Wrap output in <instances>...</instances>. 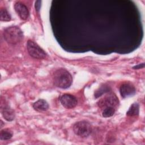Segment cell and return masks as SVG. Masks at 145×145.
<instances>
[{"mask_svg": "<svg viewBox=\"0 0 145 145\" xmlns=\"http://www.w3.org/2000/svg\"><path fill=\"white\" fill-rule=\"evenodd\" d=\"M53 80L55 86L63 89L69 88L72 82L71 74L63 69H59L54 72Z\"/></svg>", "mask_w": 145, "mask_h": 145, "instance_id": "6da1fadb", "label": "cell"}, {"mask_svg": "<svg viewBox=\"0 0 145 145\" xmlns=\"http://www.w3.org/2000/svg\"><path fill=\"white\" fill-rule=\"evenodd\" d=\"M3 36L8 44H16L22 40L23 37V33L18 27L12 26L5 29Z\"/></svg>", "mask_w": 145, "mask_h": 145, "instance_id": "7a4b0ae2", "label": "cell"}, {"mask_svg": "<svg viewBox=\"0 0 145 145\" xmlns=\"http://www.w3.org/2000/svg\"><path fill=\"white\" fill-rule=\"evenodd\" d=\"M73 130L76 135L84 138L88 136L91 134L92 131V126L87 121H81L74 124Z\"/></svg>", "mask_w": 145, "mask_h": 145, "instance_id": "3957f363", "label": "cell"}, {"mask_svg": "<svg viewBox=\"0 0 145 145\" xmlns=\"http://www.w3.org/2000/svg\"><path fill=\"white\" fill-rule=\"evenodd\" d=\"M27 49L29 54L34 58L43 59L46 56L45 52L32 40L27 41Z\"/></svg>", "mask_w": 145, "mask_h": 145, "instance_id": "277c9868", "label": "cell"}, {"mask_svg": "<svg viewBox=\"0 0 145 145\" xmlns=\"http://www.w3.org/2000/svg\"><path fill=\"white\" fill-rule=\"evenodd\" d=\"M119 101L116 95L113 93L107 94L104 97L99 101L97 105L103 109L107 106H112L116 108L118 105Z\"/></svg>", "mask_w": 145, "mask_h": 145, "instance_id": "5b68a950", "label": "cell"}, {"mask_svg": "<svg viewBox=\"0 0 145 145\" xmlns=\"http://www.w3.org/2000/svg\"><path fill=\"white\" fill-rule=\"evenodd\" d=\"M60 101L62 105L67 109L75 107L78 103L76 98L74 96L68 93L63 94L60 98Z\"/></svg>", "mask_w": 145, "mask_h": 145, "instance_id": "8992f818", "label": "cell"}, {"mask_svg": "<svg viewBox=\"0 0 145 145\" xmlns=\"http://www.w3.org/2000/svg\"><path fill=\"white\" fill-rule=\"evenodd\" d=\"M120 92L123 98H127L134 95L136 90L133 84L127 83L121 85L120 88Z\"/></svg>", "mask_w": 145, "mask_h": 145, "instance_id": "52a82bcc", "label": "cell"}, {"mask_svg": "<svg viewBox=\"0 0 145 145\" xmlns=\"http://www.w3.org/2000/svg\"><path fill=\"white\" fill-rule=\"evenodd\" d=\"M14 8L16 13L22 19L27 20L29 18V11L27 7L21 2H16L14 5Z\"/></svg>", "mask_w": 145, "mask_h": 145, "instance_id": "ba28073f", "label": "cell"}, {"mask_svg": "<svg viewBox=\"0 0 145 145\" xmlns=\"http://www.w3.org/2000/svg\"><path fill=\"white\" fill-rule=\"evenodd\" d=\"M33 108L38 112H45L49 108L48 103L44 99H39L33 104Z\"/></svg>", "mask_w": 145, "mask_h": 145, "instance_id": "9c48e42d", "label": "cell"}, {"mask_svg": "<svg viewBox=\"0 0 145 145\" xmlns=\"http://www.w3.org/2000/svg\"><path fill=\"white\" fill-rule=\"evenodd\" d=\"M2 116L6 120L11 121L15 118V113L12 109H10L8 107H6L2 110Z\"/></svg>", "mask_w": 145, "mask_h": 145, "instance_id": "30bf717a", "label": "cell"}, {"mask_svg": "<svg viewBox=\"0 0 145 145\" xmlns=\"http://www.w3.org/2000/svg\"><path fill=\"white\" fill-rule=\"evenodd\" d=\"M139 106L138 103H133L126 112V115L128 116H137L139 114Z\"/></svg>", "mask_w": 145, "mask_h": 145, "instance_id": "8fae6325", "label": "cell"}, {"mask_svg": "<svg viewBox=\"0 0 145 145\" xmlns=\"http://www.w3.org/2000/svg\"><path fill=\"white\" fill-rule=\"evenodd\" d=\"M13 133L8 129H5L1 130L0 132V139L1 140H8L12 137Z\"/></svg>", "mask_w": 145, "mask_h": 145, "instance_id": "7c38bea8", "label": "cell"}, {"mask_svg": "<svg viewBox=\"0 0 145 145\" xmlns=\"http://www.w3.org/2000/svg\"><path fill=\"white\" fill-rule=\"evenodd\" d=\"M115 110H116V108L112 106L105 107L103 109L102 116L105 118L110 117L114 114L115 112Z\"/></svg>", "mask_w": 145, "mask_h": 145, "instance_id": "4fadbf2b", "label": "cell"}, {"mask_svg": "<svg viewBox=\"0 0 145 145\" xmlns=\"http://www.w3.org/2000/svg\"><path fill=\"white\" fill-rule=\"evenodd\" d=\"M11 15L5 8H2L0 10V19L1 21H10Z\"/></svg>", "mask_w": 145, "mask_h": 145, "instance_id": "5bb4252c", "label": "cell"}, {"mask_svg": "<svg viewBox=\"0 0 145 145\" xmlns=\"http://www.w3.org/2000/svg\"><path fill=\"white\" fill-rule=\"evenodd\" d=\"M41 1H37L35 2V8L36 11H39L41 7Z\"/></svg>", "mask_w": 145, "mask_h": 145, "instance_id": "9a60e30c", "label": "cell"}, {"mask_svg": "<svg viewBox=\"0 0 145 145\" xmlns=\"http://www.w3.org/2000/svg\"><path fill=\"white\" fill-rule=\"evenodd\" d=\"M144 66V64L143 63H142L141 65L139 64V65H137V66H135L133 67V69H140V68H143Z\"/></svg>", "mask_w": 145, "mask_h": 145, "instance_id": "2e32d148", "label": "cell"}, {"mask_svg": "<svg viewBox=\"0 0 145 145\" xmlns=\"http://www.w3.org/2000/svg\"><path fill=\"white\" fill-rule=\"evenodd\" d=\"M1 127H2V125H3V122L2 121H1Z\"/></svg>", "mask_w": 145, "mask_h": 145, "instance_id": "e0dca14e", "label": "cell"}]
</instances>
